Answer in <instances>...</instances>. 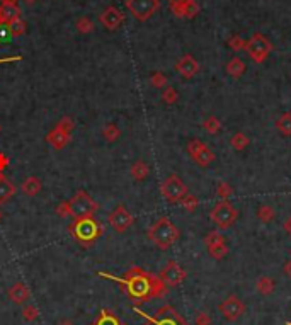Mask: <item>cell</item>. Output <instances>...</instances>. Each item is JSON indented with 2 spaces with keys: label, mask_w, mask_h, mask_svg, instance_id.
<instances>
[{
  "label": "cell",
  "mask_w": 291,
  "mask_h": 325,
  "mask_svg": "<svg viewBox=\"0 0 291 325\" xmlns=\"http://www.w3.org/2000/svg\"><path fill=\"white\" fill-rule=\"evenodd\" d=\"M97 274L104 279H111L114 281V283H118L121 286V290L126 293V296L135 303V307L150 300H155V298L165 296L169 290L158 276L148 273V271L138 268V266L130 268L121 278L108 274L104 273V271H99Z\"/></svg>",
  "instance_id": "1"
},
{
  "label": "cell",
  "mask_w": 291,
  "mask_h": 325,
  "mask_svg": "<svg viewBox=\"0 0 291 325\" xmlns=\"http://www.w3.org/2000/svg\"><path fill=\"white\" fill-rule=\"evenodd\" d=\"M68 232L72 233V237L82 247H91V245H94L102 237L104 227L94 216H86V218H75L72 225L68 227Z\"/></svg>",
  "instance_id": "2"
},
{
  "label": "cell",
  "mask_w": 291,
  "mask_h": 325,
  "mask_svg": "<svg viewBox=\"0 0 291 325\" xmlns=\"http://www.w3.org/2000/svg\"><path fill=\"white\" fill-rule=\"evenodd\" d=\"M147 235L150 238V242L155 243L160 250H169L179 240L181 232H179V228L172 223L171 218L162 216L148 228Z\"/></svg>",
  "instance_id": "3"
},
{
  "label": "cell",
  "mask_w": 291,
  "mask_h": 325,
  "mask_svg": "<svg viewBox=\"0 0 291 325\" xmlns=\"http://www.w3.org/2000/svg\"><path fill=\"white\" fill-rule=\"evenodd\" d=\"M133 310L136 313H140L141 317L145 318V323L143 325H189L186 322V318H184L181 313H179L176 308L171 307V305H163L157 310V313L153 317H150L148 313L141 312L138 307H135Z\"/></svg>",
  "instance_id": "4"
},
{
  "label": "cell",
  "mask_w": 291,
  "mask_h": 325,
  "mask_svg": "<svg viewBox=\"0 0 291 325\" xmlns=\"http://www.w3.org/2000/svg\"><path fill=\"white\" fill-rule=\"evenodd\" d=\"M73 128H75L73 119L65 116V118H61L58 121L56 126L46 135V141H48L53 148H56V150H61V148H65L68 143H70Z\"/></svg>",
  "instance_id": "5"
},
{
  "label": "cell",
  "mask_w": 291,
  "mask_h": 325,
  "mask_svg": "<svg viewBox=\"0 0 291 325\" xmlns=\"http://www.w3.org/2000/svg\"><path fill=\"white\" fill-rule=\"evenodd\" d=\"M243 50L247 51L248 58H251L254 63H264L273 51V43L264 34L256 33L251 39L245 41V48H243Z\"/></svg>",
  "instance_id": "6"
},
{
  "label": "cell",
  "mask_w": 291,
  "mask_h": 325,
  "mask_svg": "<svg viewBox=\"0 0 291 325\" xmlns=\"http://www.w3.org/2000/svg\"><path fill=\"white\" fill-rule=\"evenodd\" d=\"M68 205H70V213L73 218L94 216L96 211L99 210V205L86 193V191H77V193L73 194V198L68 201Z\"/></svg>",
  "instance_id": "7"
},
{
  "label": "cell",
  "mask_w": 291,
  "mask_h": 325,
  "mask_svg": "<svg viewBox=\"0 0 291 325\" xmlns=\"http://www.w3.org/2000/svg\"><path fill=\"white\" fill-rule=\"evenodd\" d=\"M210 218L213 220V223L218 228L226 230V228H230L237 221V218H239V211L235 210L234 205L228 203L226 199H223V201H220L213 210H211Z\"/></svg>",
  "instance_id": "8"
},
{
  "label": "cell",
  "mask_w": 291,
  "mask_h": 325,
  "mask_svg": "<svg viewBox=\"0 0 291 325\" xmlns=\"http://www.w3.org/2000/svg\"><path fill=\"white\" fill-rule=\"evenodd\" d=\"M160 191H162V196L169 201V203H181V199L189 193L188 186L184 184L181 177L176 174H171L165 180H163L160 186Z\"/></svg>",
  "instance_id": "9"
},
{
  "label": "cell",
  "mask_w": 291,
  "mask_h": 325,
  "mask_svg": "<svg viewBox=\"0 0 291 325\" xmlns=\"http://www.w3.org/2000/svg\"><path fill=\"white\" fill-rule=\"evenodd\" d=\"M126 7L136 21L145 23L160 9V0H126Z\"/></svg>",
  "instance_id": "10"
},
{
  "label": "cell",
  "mask_w": 291,
  "mask_h": 325,
  "mask_svg": "<svg viewBox=\"0 0 291 325\" xmlns=\"http://www.w3.org/2000/svg\"><path fill=\"white\" fill-rule=\"evenodd\" d=\"M245 310H247L245 303L237 295H228L218 305V312L221 313V317L228 322H237L245 313Z\"/></svg>",
  "instance_id": "11"
},
{
  "label": "cell",
  "mask_w": 291,
  "mask_h": 325,
  "mask_svg": "<svg viewBox=\"0 0 291 325\" xmlns=\"http://www.w3.org/2000/svg\"><path fill=\"white\" fill-rule=\"evenodd\" d=\"M188 153L189 157L193 158V160L199 165V167H208L215 162V153L213 150L206 145L204 141L198 140V138H194L188 143Z\"/></svg>",
  "instance_id": "12"
},
{
  "label": "cell",
  "mask_w": 291,
  "mask_h": 325,
  "mask_svg": "<svg viewBox=\"0 0 291 325\" xmlns=\"http://www.w3.org/2000/svg\"><path fill=\"white\" fill-rule=\"evenodd\" d=\"M186 276H188V273L179 266V262H176V260H169V262L163 266V269L160 271L158 278L163 281V285L167 288H176L184 283Z\"/></svg>",
  "instance_id": "13"
},
{
  "label": "cell",
  "mask_w": 291,
  "mask_h": 325,
  "mask_svg": "<svg viewBox=\"0 0 291 325\" xmlns=\"http://www.w3.org/2000/svg\"><path fill=\"white\" fill-rule=\"evenodd\" d=\"M204 245L208 249L210 255L216 260H221L228 255V245H226L223 235L220 232H210L208 235L204 237Z\"/></svg>",
  "instance_id": "14"
},
{
  "label": "cell",
  "mask_w": 291,
  "mask_h": 325,
  "mask_svg": "<svg viewBox=\"0 0 291 325\" xmlns=\"http://www.w3.org/2000/svg\"><path fill=\"white\" fill-rule=\"evenodd\" d=\"M133 221H135L133 215L128 211V208L124 205H118L113 210V213L109 215L111 227H113L118 233H124L131 225H133Z\"/></svg>",
  "instance_id": "15"
},
{
  "label": "cell",
  "mask_w": 291,
  "mask_h": 325,
  "mask_svg": "<svg viewBox=\"0 0 291 325\" xmlns=\"http://www.w3.org/2000/svg\"><path fill=\"white\" fill-rule=\"evenodd\" d=\"M99 19H100V24L109 31H116L121 24L124 23V15L121 14V10L118 7H114V5L106 7Z\"/></svg>",
  "instance_id": "16"
},
{
  "label": "cell",
  "mask_w": 291,
  "mask_h": 325,
  "mask_svg": "<svg viewBox=\"0 0 291 325\" xmlns=\"http://www.w3.org/2000/svg\"><path fill=\"white\" fill-rule=\"evenodd\" d=\"M169 7H171L172 14L176 15V17H186V19L196 17L201 10L198 0H189V2H184V4H171Z\"/></svg>",
  "instance_id": "17"
},
{
  "label": "cell",
  "mask_w": 291,
  "mask_h": 325,
  "mask_svg": "<svg viewBox=\"0 0 291 325\" xmlns=\"http://www.w3.org/2000/svg\"><path fill=\"white\" fill-rule=\"evenodd\" d=\"M176 70L181 73L184 78H193L199 72V63L194 60L193 55H184L181 60L176 63Z\"/></svg>",
  "instance_id": "18"
},
{
  "label": "cell",
  "mask_w": 291,
  "mask_h": 325,
  "mask_svg": "<svg viewBox=\"0 0 291 325\" xmlns=\"http://www.w3.org/2000/svg\"><path fill=\"white\" fill-rule=\"evenodd\" d=\"M29 298H31V291L24 283H15L9 288V300L15 303V305H26Z\"/></svg>",
  "instance_id": "19"
},
{
  "label": "cell",
  "mask_w": 291,
  "mask_h": 325,
  "mask_svg": "<svg viewBox=\"0 0 291 325\" xmlns=\"http://www.w3.org/2000/svg\"><path fill=\"white\" fill-rule=\"evenodd\" d=\"M0 19L4 24H10L15 19H20V9L15 2H2L0 4Z\"/></svg>",
  "instance_id": "20"
},
{
  "label": "cell",
  "mask_w": 291,
  "mask_h": 325,
  "mask_svg": "<svg viewBox=\"0 0 291 325\" xmlns=\"http://www.w3.org/2000/svg\"><path fill=\"white\" fill-rule=\"evenodd\" d=\"M41 189H43V184H41V180L38 177H34V175H31V177H28L20 184V191H23L24 196H28V198H34L36 194L41 193Z\"/></svg>",
  "instance_id": "21"
},
{
  "label": "cell",
  "mask_w": 291,
  "mask_h": 325,
  "mask_svg": "<svg viewBox=\"0 0 291 325\" xmlns=\"http://www.w3.org/2000/svg\"><path fill=\"white\" fill-rule=\"evenodd\" d=\"M17 193V188L12 180H9L7 177L0 179V205H5L7 201L14 198V194Z\"/></svg>",
  "instance_id": "22"
},
{
  "label": "cell",
  "mask_w": 291,
  "mask_h": 325,
  "mask_svg": "<svg viewBox=\"0 0 291 325\" xmlns=\"http://www.w3.org/2000/svg\"><path fill=\"white\" fill-rule=\"evenodd\" d=\"M245 70H247V65L240 56H234L226 63V73L234 78H240L243 73H245Z\"/></svg>",
  "instance_id": "23"
},
{
  "label": "cell",
  "mask_w": 291,
  "mask_h": 325,
  "mask_svg": "<svg viewBox=\"0 0 291 325\" xmlns=\"http://www.w3.org/2000/svg\"><path fill=\"white\" fill-rule=\"evenodd\" d=\"M256 290L259 295L271 296L274 290H276V283H274V279L269 278V276H261V278L256 281Z\"/></svg>",
  "instance_id": "24"
},
{
  "label": "cell",
  "mask_w": 291,
  "mask_h": 325,
  "mask_svg": "<svg viewBox=\"0 0 291 325\" xmlns=\"http://www.w3.org/2000/svg\"><path fill=\"white\" fill-rule=\"evenodd\" d=\"M92 325H124V323L119 320V317L116 315L113 310L104 308V310L97 315L96 320L92 322Z\"/></svg>",
  "instance_id": "25"
},
{
  "label": "cell",
  "mask_w": 291,
  "mask_h": 325,
  "mask_svg": "<svg viewBox=\"0 0 291 325\" xmlns=\"http://www.w3.org/2000/svg\"><path fill=\"white\" fill-rule=\"evenodd\" d=\"M150 174V167L145 160H136L131 165V177L135 180H145Z\"/></svg>",
  "instance_id": "26"
},
{
  "label": "cell",
  "mask_w": 291,
  "mask_h": 325,
  "mask_svg": "<svg viewBox=\"0 0 291 325\" xmlns=\"http://www.w3.org/2000/svg\"><path fill=\"white\" fill-rule=\"evenodd\" d=\"M276 130L284 136H291V113H284L276 119Z\"/></svg>",
  "instance_id": "27"
},
{
  "label": "cell",
  "mask_w": 291,
  "mask_h": 325,
  "mask_svg": "<svg viewBox=\"0 0 291 325\" xmlns=\"http://www.w3.org/2000/svg\"><path fill=\"white\" fill-rule=\"evenodd\" d=\"M257 218L262 223H271L276 218V211L271 205H261L257 208Z\"/></svg>",
  "instance_id": "28"
},
{
  "label": "cell",
  "mask_w": 291,
  "mask_h": 325,
  "mask_svg": "<svg viewBox=\"0 0 291 325\" xmlns=\"http://www.w3.org/2000/svg\"><path fill=\"white\" fill-rule=\"evenodd\" d=\"M7 28H9L10 36L17 38V36L26 34V31H28V24H26V21H24L23 17H20V19H15V21H12L10 24H7Z\"/></svg>",
  "instance_id": "29"
},
{
  "label": "cell",
  "mask_w": 291,
  "mask_h": 325,
  "mask_svg": "<svg viewBox=\"0 0 291 325\" xmlns=\"http://www.w3.org/2000/svg\"><path fill=\"white\" fill-rule=\"evenodd\" d=\"M248 143H251V140H248L245 133H235V135L230 138V145L234 147V150H239V152L243 150V148H247Z\"/></svg>",
  "instance_id": "30"
},
{
  "label": "cell",
  "mask_w": 291,
  "mask_h": 325,
  "mask_svg": "<svg viewBox=\"0 0 291 325\" xmlns=\"http://www.w3.org/2000/svg\"><path fill=\"white\" fill-rule=\"evenodd\" d=\"M102 136H104L106 141L113 143V141H118L119 140L121 131H119V128L114 125V123H109V125L102 130Z\"/></svg>",
  "instance_id": "31"
},
{
  "label": "cell",
  "mask_w": 291,
  "mask_h": 325,
  "mask_svg": "<svg viewBox=\"0 0 291 325\" xmlns=\"http://www.w3.org/2000/svg\"><path fill=\"white\" fill-rule=\"evenodd\" d=\"M203 126H204L206 131L211 133V135H216V133H220V130H221V123L216 116H210V118H206Z\"/></svg>",
  "instance_id": "32"
},
{
  "label": "cell",
  "mask_w": 291,
  "mask_h": 325,
  "mask_svg": "<svg viewBox=\"0 0 291 325\" xmlns=\"http://www.w3.org/2000/svg\"><path fill=\"white\" fill-rule=\"evenodd\" d=\"M181 205H182V208H184L186 211L193 213V211H196V208H198L199 201H198V198H196L194 194H189V193H188V194L181 199Z\"/></svg>",
  "instance_id": "33"
},
{
  "label": "cell",
  "mask_w": 291,
  "mask_h": 325,
  "mask_svg": "<svg viewBox=\"0 0 291 325\" xmlns=\"http://www.w3.org/2000/svg\"><path fill=\"white\" fill-rule=\"evenodd\" d=\"M23 318L26 322H34L39 318V310L34 305H24L23 308Z\"/></svg>",
  "instance_id": "34"
},
{
  "label": "cell",
  "mask_w": 291,
  "mask_h": 325,
  "mask_svg": "<svg viewBox=\"0 0 291 325\" xmlns=\"http://www.w3.org/2000/svg\"><path fill=\"white\" fill-rule=\"evenodd\" d=\"M177 99H179L177 90L174 89V87H169V85H167V87L163 89V92H162V100H163L165 104L171 106V104H176Z\"/></svg>",
  "instance_id": "35"
},
{
  "label": "cell",
  "mask_w": 291,
  "mask_h": 325,
  "mask_svg": "<svg viewBox=\"0 0 291 325\" xmlns=\"http://www.w3.org/2000/svg\"><path fill=\"white\" fill-rule=\"evenodd\" d=\"M77 29L80 31L82 34H89L94 31V23L89 17H80L77 21Z\"/></svg>",
  "instance_id": "36"
},
{
  "label": "cell",
  "mask_w": 291,
  "mask_h": 325,
  "mask_svg": "<svg viewBox=\"0 0 291 325\" xmlns=\"http://www.w3.org/2000/svg\"><path fill=\"white\" fill-rule=\"evenodd\" d=\"M150 82H152V85L155 89H163V87H167V75H165V73H162V72H155L152 75Z\"/></svg>",
  "instance_id": "37"
},
{
  "label": "cell",
  "mask_w": 291,
  "mask_h": 325,
  "mask_svg": "<svg viewBox=\"0 0 291 325\" xmlns=\"http://www.w3.org/2000/svg\"><path fill=\"white\" fill-rule=\"evenodd\" d=\"M226 45L230 46L232 51H240V50H243V48H245V41H243L239 34H234V36H230V38H228Z\"/></svg>",
  "instance_id": "38"
},
{
  "label": "cell",
  "mask_w": 291,
  "mask_h": 325,
  "mask_svg": "<svg viewBox=\"0 0 291 325\" xmlns=\"http://www.w3.org/2000/svg\"><path fill=\"white\" fill-rule=\"evenodd\" d=\"M232 194H234V188H232L228 182L221 180V182L218 184V196L221 199H228Z\"/></svg>",
  "instance_id": "39"
},
{
  "label": "cell",
  "mask_w": 291,
  "mask_h": 325,
  "mask_svg": "<svg viewBox=\"0 0 291 325\" xmlns=\"http://www.w3.org/2000/svg\"><path fill=\"white\" fill-rule=\"evenodd\" d=\"M55 211H56V215L60 216V218L72 216V213H70V205H68V201H61V203L56 206Z\"/></svg>",
  "instance_id": "40"
},
{
  "label": "cell",
  "mask_w": 291,
  "mask_h": 325,
  "mask_svg": "<svg viewBox=\"0 0 291 325\" xmlns=\"http://www.w3.org/2000/svg\"><path fill=\"white\" fill-rule=\"evenodd\" d=\"M194 323L196 325H211V323H213V320H211V317L206 312H198V313H196Z\"/></svg>",
  "instance_id": "41"
},
{
  "label": "cell",
  "mask_w": 291,
  "mask_h": 325,
  "mask_svg": "<svg viewBox=\"0 0 291 325\" xmlns=\"http://www.w3.org/2000/svg\"><path fill=\"white\" fill-rule=\"evenodd\" d=\"M9 38H10V33H9L7 24H2L0 26V41H7Z\"/></svg>",
  "instance_id": "42"
},
{
  "label": "cell",
  "mask_w": 291,
  "mask_h": 325,
  "mask_svg": "<svg viewBox=\"0 0 291 325\" xmlns=\"http://www.w3.org/2000/svg\"><path fill=\"white\" fill-rule=\"evenodd\" d=\"M7 165H9V158H7V155L0 152V170L4 172V169L7 167Z\"/></svg>",
  "instance_id": "43"
},
{
  "label": "cell",
  "mask_w": 291,
  "mask_h": 325,
  "mask_svg": "<svg viewBox=\"0 0 291 325\" xmlns=\"http://www.w3.org/2000/svg\"><path fill=\"white\" fill-rule=\"evenodd\" d=\"M23 60V56H10V58H0V65H2V63H12V62H20Z\"/></svg>",
  "instance_id": "44"
},
{
  "label": "cell",
  "mask_w": 291,
  "mask_h": 325,
  "mask_svg": "<svg viewBox=\"0 0 291 325\" xmlns=\"http://www.w3.org/2000/svg\"><path fill=\"white\" fill-rule=\"evenodd\" d=\"M283 228H284V232H286L288 235H291V216L286 218V221L283 223Z\"/></svg>",
  "instance_id": "45"
},
{
  "label": "cell",
  "mask_w": 291,
  "mask_h": 325,
  "mask_svg": "<svg viewBox=\"0 0 291 325\" xmlns=\"http://www.w3.org/2000/svg\"><path fill=\"white\" fill-rule=\"evenodd\" d=\"M284 274H286V276H288V278L291 279V259L288 260V262H286V264H284Z\"/></svg>",
  "instance_id": "46"
},
{
  "label": "cell",
  "mask_w": 291,
  "mask_h": 325,
  "mask_svg": "<svg viewBox=\"0 0 291 325\" xmlns=\"http://www.w3.org/2000/svg\"><path fill=\"white\" fill-rule=\"evenodd\" d=\"M58 325H75L72 320H68V318H63V320L58 322Z\"/></svg>",
  "instance_id": "47"
},
{
  "label": "cell",
  "mask_w": 291,
  "mask_h": 325,
  "mask_svg": "<svg viewBox=\"0 0 291 325\" xmlns=\"http://www.w3.org/2000/svg\"><path fill=\"white\" fill-rule=\"evenodd\" d=\"M184 2H189V0H169V5L171 4H184Z\"/></svg>",
  "instance_id": "48"
},
{
  "label": "cell",
  "mask_w": 291,
  "mask_h": 325,
  "mask_svg": "<svg viewBox=\"0 0 291 325\" xmlns=\"http://www.w3.org/2000/svg\"><path fill=\"white\" fill-rule=\"evenodd\" d=\"M2 2H17V0H2Z\"/></svg>",
  "instance_id": "49"
},
{
  "label": "cell",
  "mask_w": 291,
  "mask_h": 325,
  "mask_svg": "<svg viewBox=\"0 0 291 325\" xmlns=\"http://www.w3.org/2000/svg\"><path fill=\"white\" fill-rule=\"evenodd\" d=\"M2 177H5V175H4V172H2V170H0V179H2Z\"/></svg>",
  "instance_id": "50"
},
{
  "label": "cell",
  "mask_w": 291,
  "mask_h": 325,
  "mask_svg": "<svg viewBox=\"0 0 291 325\" xmlns=\"http://www.w3.org/2000/svg\"><path fill=\"white\" fill-rule=\"evenodd\" d=\"M2 216H4V213H2V210H0V220H2Z\"/></svg>",
  "instance_id": "51"
},
{
  "label": "cell",
  "mask_w": 291,
  "mask_h": 325,
  "mask_svg": "<svg viewBox=\"0 0 291 325\" xmlns=\"http://www.w3.org/2000/svg\"><path fill=\"white\" fill-rule=\"evenodd\" d=\"M2 24H4V23H2V19H0V26H2Z\"/></svg>",
  "instance_id": "52"
},
{
  "label": "cell",
  "mask_w": 291,
  "mask_h": 325,
  "mask_svg": "<svg viewBox=\"0 0 291 325\" xmlns=\"http://www.w3.org/2000/svg\"><path fill=\"white\" fill-rule=\"evenodd\" d=\"M0 131H2V126H0Z\"/></svg>",
  "instance_id": "53"
},
{
  "label": "cell",
  "mask_w": 291,
  "mask_h": 325,
  "mask_svg": "<svg viewBox=\"0 0 291 325\" xmlns=\"http://www.w3.org/2000/svg\"><path fill=\"white\" fill-rule=\"evenodd\" d=\"M289 325H291V323H289Z\"/></svg>",
  "instance_id": "54"
}]
</instances>
